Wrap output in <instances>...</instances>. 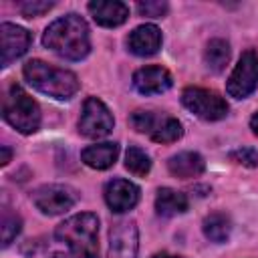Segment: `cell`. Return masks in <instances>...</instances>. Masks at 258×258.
<instances>
[{"mask_svg": "<svg viewBox=\"0 0 258 258\" xmlns=\"http://www.w3.org/2000/svg\"><path fill=\"white\" fill-rule=\"evenodd\" d=\"M119 155V145L117 143H97V145H89L87 149H83L81 159L85 165L93 167V169H109Z\"/></svg>", "mask_w": 258, "mask_h": 258, "instance_id": "obj_16", "label": "cell"}, {"mask_svg": "<svg viewBox=\"0 0 258 258\" xmlns=\"http://www.w3.org/2000/svg\"><path fill=\"white\" fill-rule=\"evenodd\" d=\"M204 58H206V64L210 71H214V73L224 71L230 60V44L224 38H212L206 46Z\"/></svg>", "mask_w": 258, "mask_h": 258, "instance_id": "obj_19", "label": "cell"}, {"mask_svg": "<svg viewBox=\"0 0 258 258\" xmlns=\"http://www.w3.org/2000/svg\"><path fill=\"white\" fill-rule=\"evenodd\" d=\"M202 230H204V236L210 240V242H216V244H222L230 238L232 234V222L226 214L222 212H214L210 216L204 218V224H202Z\"/></svg>", "mask_w": 258, "mask_h": 258, "instance_id": "obj_18", "label": "cell"}, {"mask_svg": "<svg viewBox=\"0 0 258 258\" xmlns=\"http://www.w3.org/2000/svg\"><path fill=\"white\" fill-rule=\"evenodd\" d=\"M153 258H181V256H173V254H165V252H161V254H155Z\"/></svg>", "mask_w": 258, "mask_h": 258, "instance_id": "obj_29", "label": "cell"}, {"mask_svg": "<svg viewBox=\"0 0 258 258\" xmlns=\"http://www.w3.org/2000/svg\"><path fill=\"white\" fill-rule=\"evenodd\" d=\"M0 151H2L0 163H2V165H6V163L10 161V157H12V151H10V147H8V145H2V147H0Z\"/></svg>", "mask_w": 258, "mask_h": 258, "instance_id": "obj_27", "label": "cell"}, {"mask_svg": "<svg viewBox=\"0 0 258 258\" xmlns=\"http://www.w3.org/2000/svg\"><path fill=\"white\" fill-rule=\"evenodd\" d=\"M137 12L141 16H149V18H161L167 14V2H159V0H147V2H139L137 4Z\"/></svg>", "mask_w": 258, "mask_h": 258, "instance_id": "obj_26", "label": "cell"}, {"mask_svg": "<svg viewBox=\"0 0 258 258\" xmlns=\"http://www.w3.org/2000/svg\"><path fill=\"white\" fill-rule=\"evenodd\" d=\"M258 87V54L254 50L242 52L238 64L234 67L226 91L234 99H246Z\"/></svg>", "mask_w": 258, "mask_h": 258, "instance_id": "obj_7", "label": "cell"}, {"mask_svg": "<svg viewBox=\"0 0 258 258\" xmlns=\"http://www.w3.org/2000/svg\"><path fill=\"white\" fill-rule=\"evenodd\" d=\"M89 12L97 24L107 26V28L121 26L129 18L127 4H123L119 0H93V2H89Z\"/></svg>", "mask_w": 258, "mask_h": 258, "instance_id": "obj_13", "label": "cell"}, {"mask_svg": "<svg viewBox=\"0 0 258 258\" xmlns=\"http://www.w3.org/2000/svg\"><path fill=\"white\" fill-rule=\"evenodd\" d=\"M155 210L163 218L183 214L187 210V198L181 191H175L171 187H161L155 196Z\"/></svg>", "mask_w": 258, "mask_h": 258, "instance_id": "obj_17", "label": "cell"}, {"mask_svg": "<svg viewBox=\"0 0 258 258\" xmlns=\"http://www.w3.org/2000/svg\"><path fill=\"white\" fill-rule=\"evenodd\" d=\"M250 127H252V131H254V135H258V111L252 115V119H250Z\"/></svg>", "mask_w": 258, "mask_h": 258, "instance_id": "obj_28", "label": "cell"}, {"mask_svg": "<svg viewBox=\"0 0 258 258\" xmlns=\"http://www.w3.org/2000/svg\"><path fill=\"white\" fill-rule=\"evenodd\" d=\"M171 85H173L171 73L157 64L143 67V69L135 71V75H133V87L141 95H161Z\"/></svg>", "mask_w": 258, "mask_h": 258, "instance_id": "obj_11", "label": "cell"}, {"mask_svg": "<svg viewBox=\"0 0 258 258\" xmlns=\"http://www.w3.org/2000/svg\"><path fill=\"white\" fill-rule=\"evenodd\" d=\"M105 202L115 214L129 212L139 202V187L129 179H111L105 185Z\"/></svg>", "mask_w": 258, "mask_h": 258, "instance_id": "obj_12", "label": "cell"}, {"mask_svg": "<svg viewBox=\"0 0 258 258\" xmlns=\"http://www.w3.org/2000/svg\"><path fill=\"white\" fill-rule=\"evenodd\" d=\"M32 204L46 216H58L77 204V191L60 183L40 185L32 194Z\"/></svg>", "mask_w": 258, "mask_h": 258, "instance_id": "obj_8", "label": "cell"}, {"mask_svg": "<svg viewBox=\"0 0 258 258\" xmlns=\"http://www.w3.org/2000/svg\"><path fill=\"white\" fill-rule=\"evenodd\" d=\"M99 218L91 212L75 214L67 218L54 230V240L62 244L67 250L56 252L54 258H99Z\"/></svg>", "mask_w": 258, "mask_h": 258, "instance_id": "obj_1", "label": "cell"}, {"mask_svg": "<svg viewBox=\"0 0 258 258\" xmlns=\"http://www.w3.org/2000/svg\"><path fill=\"white\" fill-rule=\"evenodd\" d=\"M20 228H22V220H20V216H18V214H14V212H10L8 208H4V210H2V220H0L2 246H4V248H6V246H10V242L18 236Z\"/></svg>", "mask_w": 258, "mask_h": 258, "instance_id": "obj_22", "label": "cell"}, {"mask_svg": "<svg viewBox=\"0 0 258 258\" xmlns=\"http://www.w3.org/2000/svg\"><path fill=\"white\" fill-rule=\"evenodd\" d=\"M181 103L187 111L198 115L204 121H220L228 115V103L214 91L187 87L181 93Z\"/></svg>", "mask_w": 258, "mask_h": 258, "instance_id": "obj_5", "label": "cell"}, {"mask_svg": "<svg viewBox=\"0 0 258 258\" xmlns=\"http://www.w3.org/2000/svg\"><path fill=\"white\" fill-rule=\"evenodd\" d=\"M157 119H159V115H155V113H151V111H135V113H131L129 123H131V127H133L137 133H147V135H151V131H153L155 125H157Z\"/></svg>", "mask_w": 258, "mask_h": 258, "instance_id": "obj_23", "label": "cell"}, {"mask_svg": "<svg viewBox=\"0 0 258 258\" xmlns=\"http://www.w3.org/2000/svg\"><path fill=\"white\" fill-rule=\"evenodd\" d=\"M30 40H32V36L26 28L12 24V22H2L0 24V50H2L0 64L8 67L16 58H20L28 50Z\"/></svg>", "mask_w": 258, "mask_h": 258, "instance_id": "obj_10", "label": "cell"}, {"mask_svg": "<svg viewBox=\"0 0 258 258\" xmlns=\"http://www.w3.org/2000/svg\"><path fill=\"white\" fill-rule=\"evenodd\" d=\"M161 30L155 24H141L129 34L127 46L137 56H151L161 48Z\"/></svg>", "mask_w": 258, "mask_h": 258, "instance_id": "obj_14", "label": "cell"}, {"mask_svg": "<svg viewBox=\"0 0 258 258\" xmlns=\"http://www.w3.org/2000/svg\"><path fill=\"white\" fill-rule=\"evenodd\" d=\"M24 79L40 93L52 97V99H71L79 91V79L73 71L52 67L40 58L28 60L22 69Z\"/></svg>", "mask_w": 258, "mask_h": 258, "instance_id": "obj_3", "label": "cell"}, {"mask_svg": "<svg viewBox=\"0 0 258 258\" xmlns=\"http://www.w3.org/2000/svg\"><path fill=\"white\" fill-rule=\"evenodd\" d=\"M183 129H181V123L175 119V117H169V115H159L157 119V125L155 129L151 131V139L157 141V143H173L181 137Z\"/></svg>", "mask_w": 258, "mask_h": 258, "instance_id": "obj_20", "label": "cell"}, {"mask_svg": "<svg viewBox=\"0 0 258 258\" xmlns=\"http://www.w3.org/2000/svg\"><path fill=\"white\" fill-rule=\"evenodd\" d=\"M167 169L171 175L181 177V179H191L204 173L206 169V161L200 153L196 151H181L173 157H169L167 161Z\"/></svg>", "mask_w": 258, "mask_h": 258, "instance_id": "obj_15", "label": "cell"}, {"mask_svg": "<svg viewBox=\"0 0 258 258\" xmlns=\"http://www.w3.org/2000/svg\"><path fill=\"white\" fill-rule=\"evenodd\" d=\"M54 4L52 2H42V0H28V2H20L18 10L22 16L32 18V16H42L44 12H48Z\"/></svg>", "mask_w": 258, "mask_h": 258, "instance_id": "obj_25", "label": "cell"}, {"mask_svg": "<svg viewBox=\"0 0 258 258\" xmlns=\"http://www.w3.org/2000/svg\"><path fill=\"white\" fill-rule=\"evenodd\" d=\"M2 117L8 125L24 135L34 133L40 127V107L20 85L8 87L2 99Z\"/></svg>", "mask_w": 258, "mask_h": 258, "instance_id": "obj_4", "label": "cell"}, {"mask_svg": "<svg viewBox=\"0 0 258 258\" xmlns=\"http://www.w3.org/2000/svg\"><path fill=\"white\" fill-rule=\"evenodd\" d=\"M42 44L67 60H81L91 50L89 26L79 14H67L44 30Z\"/></svg>", "mask_w": 258, "mask_h": 258, "instance_id": "obj_2", "label": "cell"}, {"mask_svg": "<svg viewBox=\"0 0 258 258\" xmlns=\"http://www.w3.org/2000/svg\"><path fill=\"white\" fill-rule=\"evenodd\" d=\"M137 252H139L137 224L131 220H121L113 224L109 232L107 258H137Z\"/></svg>", "mask_w": 258, "mask_h": 258, "instance_id": "obj_9", "label": "cell"}, {"mask_svg": "<svg viewBox=\"0 0 258 258\" xmlns=\"http://www.w3.org/2000/svg\"><path fill=\"white\" fill-rule=\"evenodd\" d=\"M230 159L244 167H258V149L254 147H238L230 151Z\"/></svg>", "mask_w": 258, "mask_h": 258, "instance_id": "obj_24", "label": "cell"}, {"mask_svg": "<svg viewBox=\"0 0 258 258\" xmlns=\"http://www.w3.org/2000/svg\"><path fill=\"white\" fill-rule=\"evenodd\" d=\"M125 167L135 175H147L151 169V159L143 149L129 147L125 153Z\"/></svg>", "mask_w": 258, "mask_h": 258, "instance_id": "obj_21", "label": "cell"}, {"mask_svg": "<svg viewBox=\"0 0 258 258\" xmlns=\"http://www.w3.org/2000/svg\"><path fill=\"white\" fill-rule=\"evenodd\" d=\"M113 125L115 121L107 105L97 97H89L83 105V113L79 119V133L89 139H101L113 131Z\"/></svg>", "mask_w": 258, "mask_h": 258, "instance_id": "obj_6", "label": "cell"}]
</instances>
